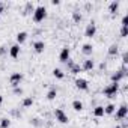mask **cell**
I'll use <instances>...</instances> for the list:
<instances>
[{
  "instance_id": "cell-1",
  "label": "cell",
  "mask_w": 128,
  "mask_h": 128,
  "mask_svg": "<svg viewBox=\"0 0 128 128\" xmlns=\"http://www.w3.org/2000/svg\"><path fill=\"white\" fill-rule=\"evenodd\" d=\"M45 17H47V9H45L44 6H38V8L33 11V21H35V23H41Z\"/></svg>"
},
{
  "instance_id": "cell-2",
  "label": "cell",
  "mask_w": 128,
  "mask_h": 128,
  "mask_svg": "<svg viewBox=\"0 0 128 128\" xmlns=\"http://www.w3.org/2000/svg\"><path fill=\"white\" fill-rule=\"evenodd\" d=\"M118 90H119V83H112V84H108L107 88H104L102 94H104L107 98H113V96L118 94Z\"/></svg>"
},
{
  "instance_id": "cell-3",
  "label": "cell",
  "mask_w": 128,
  "mask_h": 128,
  "mask_svg": "<svg viewBox=\"0 0 128 128\" xmlns=\"http://www.w3.org/2000/svg\"><path fill=\"white\" fill-rule=\"evenodd\" d=\"M54 118H56V120L60 122V124H68V122H70L66 113L63 112L62 108H56V110H54Z\"/></svg>"
},
{
  "instance_id": "cell-4",
  "label": "cell",
  "mask_w": 128,
  "mask_h": 128,
  "mask_svg": "<svg viewBox=\"0 0 128 128\" xmlns=\"http://www.w3.org/2000/svg\"><path fill=\"white\" fill-rule=\"evenodd\" d=\"M125 76H126V68L124 66L120 71H118V72L112 74V83H119L122 78H125Z\"/></svg>"
},
{
  "instance_id": "cell-5",
  "label": "cell",
  "mask_w": 128,
  "mask_h": 128,
  "mask_svg": "<svg viewBox=\"0 0 128 128\" xmlns=\"http://www.w3.org/2000/svg\"><path fill=\"white\" fill-rule=\"evenodd\" d=\"M95 33H96V24H95L94 21H90V23L88 24L86 30H84V36H86V38H94Z\"/></svg>"
},
{
  "instance_id": "cell-6",
  "label": "cell",
  "mask_w": 128,
  "mask_h": 128,
  "mask_svg": "<svg viewBox=\"0 0 128 128\" xmlns=\"http://www.w3.org/2000/svg\"><path fill=\"white\" fill-rule=\"evenodd\" d=\"M126 114H128V107H126L125 104H122L119 108H116V119H118V120L125 119V118H126Z\"/></svg>"
},
{
  "instance_id": "cell-7",
  "label": "cell",
  "mask_w": 128,
  "mask_h": 128,
  "mask_svg": "<svg viewBox=\"0 0 128 128\" xmlns=\"http://www.w3.org/2000/svg\"><path fill=\"white\" fill-rule=\"evenodd\" d=\"M21 80H23V74H21V72H14V74H11V77H9V82H11V84H12L14 88H17V86L21 83Z\"/></svg>"
},
{
  "instance_id": "cell-8",
  "label": "cell",
  "mask_w": 128,
  "mask_h": 128,
  "mask_svg": "<svg viewBox=\"0 0 128 128\" xmlns=\"http://www.w3.org/2000/svg\"><path fill=\"white\" fill-rule=\"evenodd\" d=\"M70 56H71V50H70L68 47H63L62 51H60V54H59V60L65 63V62L70 59Z\"/></svg>"
},
{
  "instance_id": "cell-9",
  "label": "cell",
  "mask_w": 128,
  "mask_h": 128,
  "mask_svg": "<svg viewBox=\"0 0 128 128\" xmlns=\"http://www.w3.org/2000/svg\"><path fill=\"white\" fill-rule=\"evenodd\" d=\"M76 86H77V89H80V90H88V89H89V83H88V80H84V78H77V80H76Z\"/></svg>"
},
{
  "instance_id": "cell-10",
  "label": "cell",
  "mask_w": 128,
  "mask_h": 128,
  "mask_svg": "<svg viewBox=\"0 0 128 128\" xmlns=\"http://www.w3.org/2000/svg\"><path fill=\"white\" fill-rule=\"evenodd\" d=\"M94 68H95V62H94L92 59H86V60L83 62L82 70H84V71H92Z\"/></svg>"
},
{
  "instance_id": "cell-11",
  "label": "cell",
  "mask_w": 128,
  "mask_h": 128,
  "mask_svg": "<svg viewBox=\"0 0 128 128\" xmlns=\"http://www.w3.org/2000/svg\"><path fill=\"white\" fill-rule=\"evenodd\" d=\"M9 56H11L12 59H17V57L20 56V45H18V44H14V45L9 48Z\"/></svg>"
},
{
  "instance_id": "cell-12",
  "label": "cell",
  "mask_w": 128,
  "mask_h": 128,
  "mask_svg": "<svg viewBox=\"0 0 128 128\" xmlns=\"http://www.w3.org/2000/svg\"><path fill=\"white\" fill-rule=\"evenodd\" d=\"M33 50H35L36 53H44V50H45L44 41H36V42L33 44Z\"/></svg>"
},
{
  "instance_id": "cell-13",
  "label": "cell",
  "mask_w": 128,
  "mask_h": 128,
  "mask_svg": "<svg viewBox=\"0 0 128 128\" xmlns=\"http://www.w3.org/2000/svg\"><path fill=\"white\" fill-rule=\"evenodd\" d=\"M27 32H18L17 33V44L20 45V44H23V42H26V39H27Z\"/></svg>"
},
{
  "instance_id": "cell-14",
  "label": "cell",
  "mask_w": 128,
  "mask_h": 128,
  "mask_svg": "<svg viewBox=\"0 0 128 128\" xmlns=\"http://www.w3.org/2000/svg\"><path fill=\"white\" fill-rule=\"evenodd\" d=\"M92 51H94V47H92L90 44H84V45L82 47V53H83V54H86V56H90V54H92Z\"/></svg>"
},
{
  "instance_id": "cell-15",
  "label": "cell",
  "mask_w": 128,
  "mask_h": 128,
  "mask_svg": "<svg viewBox=\"0 0 128 128\" xmlns=\"http://www.w3.org/2000/svg\"><path fill=\"white\" fill-rule=\"evenodd\" d=\"M116 112V106L114 104H107L104 107V114H113Z\"/></svg>"
},
{
  "instance_id": "cell-16",
  "label": "cell",
  "mask_w": 128,
  "mask_h": 128,
  "mask_svg": "<svg viewBox=\"0 0 128 128\" xmlns=\"http://www.w3.org/2000/svg\"><path fill=\"white\" fill-rule=\"evenodd\" d=\"M94 116H95V118L104 116V107H102V106H96V107L94 108Z\"/></svg>"
},
{
  "instance_id": "cell-17",
  "label": "cell",
  "mask_w": 128,
  "mask_h": 128,
  "mask_svg": "<svg viewBox=\"0 0 128 128\" xmlns=\"http://www.w3.org/2000/svg\"><path fill=\"white\" fill-rule=\"evenodd\" d=\"M118 8H119V2H116V0H113V2L110 3V6H108V11H110V14H116Z\"/></svg>"
},
{
  "instance_id": "cell-18",
  "label": "cell",
  "mask_w": 128,
  "mask_h": 128,
  "mask_svg": "<svg viewBox=\"0 0 128 128\" xmlns=\"http://www.w3.org/2000/svg\"><path fill=\"white\" fill-rule=\"evenodd\" d=\"M72 108H74L76 112H82V110H83V102H82V101H78V100L72 101Z\"/></svg>"
},
{
  "instance_id": "cell-19",
  "label": "cell",
  "mask_w": 128,
  "mask_h": 128,
  "mask_svg": "<svg viewBox=\"0 0 128 128\" xmlns=\"http://www.w3.org/2000/svg\"><path fill=\"white\" fill-rule=\"evenodd\" d=\"M53 76H54L56 78H59V80H62L63 77H65L63 71H62V70H59V68H54V70H53Z\"/></svg>"
},
{
  "instance_id": "cell-20",
  "label": "cell",
  "mask_w": 128,
  "mask_h": 128,
  "mask_svg": "<svg viewBox=\"0 0 128 128\" xmlns=\"http://www.w3.org/2000/svg\"><path fill=\"white\" fill-rule=\"evenodd\" d=\"M118 51H119V47H118L116 44H112V45L108 47V54H110V56H116Z\"/></svg>"
},
{
  "instance_id": "cell-21",
  "label": "cell",
  "mask_w": 128,
  "mask_h": 128,
  "mask_svg": "<svg viewBox=\"0 0 128 128\" xmlns=\"http://www.w3.org/2000/svg\"><path fill=\"white\" fill-rule=\"evenodd\" d=\"M56 96H57V90H56V89H50L48 94H47V100H48V101H53Z\"/></svg>"
},
{
  "instance_id": "cell-22",
  "label": "cell",
  "mask_w": 128,
  "mask_h": 128,
  "mask_svg": "<svg viewBox=\"0 0 128 128\" xmlns=\"http://www.w3.org/2000/svg\"><path fill=\"white\" fill-rule=\"evenodd\" d=\"M32 106H33V98L32 96H27V98L23 100V107L27 108V107H32Z\"/></svg>"
},
{
  "instance_id": "cell-23",
  "label": "cell",
  "mask_w": 128,
  "mask_h": 128,
  "mask_svg": "<svg viewBox=\"0 0 128 128\" xmlns=\"http://www.w3.org/2000/svg\"><path fill=\"white\" fill-rule=\"evenodd\" d=\"M9 125H11V120L8 118H2V119H0V128H9Z\"/></svg>"
},
{
  "instance_id": "cell-24",
  "label": "cell",
  "mask_w": 128,
  "mask_h": 128,
  "mask_svg": "<svg viewBox=\"0 0 128 128\" xmlns=\"http://www.w3.org/2000/svg\"><path fill=\"white\" fill-rule=\"evenodd\" d=\"M83 70H82V66L80 65H74L72 68H71V74H74V76H77V74H80Z\"/></svg>"
},
{
  "instance_id": "cell-25",
  "label": "cell",
  "mask_w": 128,
  "mask_h": 128,
  "mask_svg": "<svg viewBox=\"0 0 128 128\" xmlns=\"http://www.w3.org/2000/svg\"><path fill=\"white\" fill-rule=\"evenodd\" d=\"M72 18H74L76 23H80V21H82V14L76 11V12H72Z\"/></svg>"
},
{
  "instance_id": "cell-26",
  "label": "cell",
  "mask_w": 128,
  "mask_h": 128,
  "mask_svg": "<svg viewBox=\"0 0 128 128\" xmlns=\"http://www.w3.org/2000/svg\"><path fill=\"white\" fill-rule=\"evenodd\" d=\"M65 63H66V68H68L70 71H71V68H72V66L76 65V63H74V60H71V59H68V60H66Z\"/></svg>"
},
{
  "instance_id": "cell-27",
  "label": "cell",
  "mask_w": 128,
  "mask_h": 128,
  "mask_svg": "<svg viewBox=\"0 0 128 128\" xmlns=\"http://www.w3.org/2000/svg\"><path fill=\"white\" fill-rule=\"evenodd\" d=\"M120 36L122 38H126L128 36V27H122L120 29Z\"/></svg>"
},
{
  "instance_id": "cell-28",
  "label": "cell",
  "mask_w": 128,
  "mask_h": 128,
  "mask_svg": "<svg viewBox=\"0 0 128 128\" xmlns=\"http://www.w3.org/2000/svg\"><path fill=\"white\" fill-rule=\"evenodd\" d=\"M122 27H128V15H124V18H122Z\"/></svg>"
},
{
  "instance_id": "cell-29",
  "label": "cell",
  "mask_w": 128,
  "mask_h": 128,
  "mask_svg": "<svg viewBox=\"0 0 128 128\" xmlns=\"http://www.w3.org/2000/svg\"><path fill=\"white\" fill-rule=\"evenodd\" d=\"M14 94H15V95H21V94H23V89L17 86V88H14Z\"/></svg>"
},
{
  "instance_id": "cell-30",
  "label": "cell",
  "mask_w": 128,
  "mask_h": 128,
  "mask_svg": "<svg viewBox=\"0 0 128 128\" xmlns=\"http://www.w3.org/2000/svg\"><path fill=\"white\" fill-rule=\"evenodd\" d=\"M122 62H124V66L126 65V63H128V56H126V53L124 54V57H122Z\"/></svg>"
},
{
  "instance_id": "cell-31",
  "label": "cell",
  "mask_w": 128,
  "mask_h": 128,
  "mask_svg": "<svg viewBox=\"0 0 128 128\" xmlns=\"http://www.w3.org/2000/svg\"><path fill=\"white\" fill-rule=\"evenodd\" d=\"M3 9H5V6H3L2 3H0V14H2V12H3Z\"/></svg>"
},
{
  "instance_id": "cell-32",
  "label": "cell",
  "mask_w": 128,
  "mask_h": 128,
  "mask_svg": "<svg viewBox=\"0 0 128 128\" xmlns=\"http://www.w3.org/2000/svg\"><path fill=\"white\" fill-rule=\"evenodd\" d=\"M2 104H3V96L0 95V106H2Z\"/></svg>"
},
{
  "instance_id": "cell-33",
  "label": "cell",
  "mask_w": 128,
  "mask_h": 128,
  "mask_svg": "<svg viewBox=\"0 0 128 128\" xmlns=\"http://www.w3.org/2000/svg\"><path fill=\"white\" fill-rule=\"evenodd\" d=\"M114 128H122V126H120V125H116V126H114Z\"/></svg>"
}]
</instances>
